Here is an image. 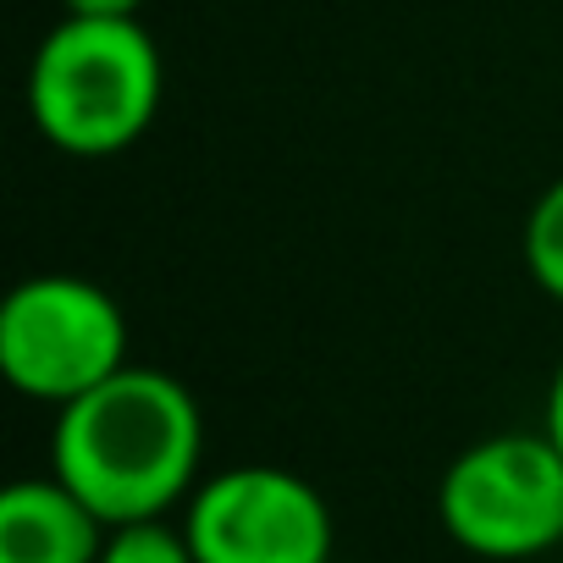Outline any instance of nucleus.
<instances>
[{
    "mask_svg": "<svg viewBox=\"0 0 563 563\" xmlns=\"http://www.w3.org/2000/svg\"><path fill=\"white\" fill-rule=\"evenodd\" d=\"M199 453V404L155 365H122L84 398L62 404L51 437L56 475L106 525L166 519L183 497H194Z\"/></svg>",
    "mask_w": 563,
    "mask_h": 563,
    "instance_id": "nucleus-1",
    "label": "nucleus"
},
{
    "mask_svg": "<svg viewBox=\"0 0 563 563\" xmlns=\"http://www.w3.org/2000/svg\"><path fill=\"white\" fill-rule=\"evenodd\" d=\"M161 111V51L139 18H73L29 67V117L67 155H117Z\"/></svg>",
    "mask_w": 563,
    "mask_h": 563,
    "instance_id": "nucleus-2",
    "label": "nucleus"
},
{
    "mask_svg": "<svg viewBox=\"0 0 563 563\" xmlns=\"http://www.w3.org/2000/svg\"><path fill=\"white\" fill-rule=\"evenodd\" d=\"M437 514L475 558H541L563 547V453L547 431H497L448 464Z\"/></svg>",
    "mask_w": 563,
    "mask_h": 563,
    "instance_id": "nucleus-3",
    "label": "nucleus"
},
{
    "mask_svg": "<svg viewBox=\"0 0 563 563\" xmlns=\"http://www.w3.org/2000/svg\"><path fill=\"white\" fill-rule=\"evenodd\" d=\"M128 365V316L84 276H29L0 305V371L34 404H73Z\"/></svg>",
    "mask_w": 563,
    "mask_h": 563,
    "instance_id": "nucleus-4",
    "label": "nucleus"
},
{
    "mask_svg": "<svg viewBox=\"0 0 563 563\" xmlns=\"http://www.w3.org/2000/svg\"><path fill=\"white\" fill-rule=\"evenodd\" d=\"M199 563H327L332 508L327 497L276 464H232L194 486L183 514Z\"/></svg>",
    "mask_w": 563,
    "mask_h": 563,
    "instance_id": "nucleus-5",
    "label": "nucleus"
},
{
    "mask_svg": "<svg viewBox=\"0 0 563 563\" xmlns=\"http://www.w3.org/2000/svg\"><path fill=\"white\" fill-rule=\"evenodd\" d=\"M111 525L62 481H12L0 492V563H100Z\"/></svg>",
    "mask_w": 563,
    "mask_h": 563,
    "instance_id": "nucleus-6",
    "label": "nucleus"
},
{
    "mask_svg": "<svg viewBox=\"0 0 563 563\" xmlns=\"http://www.w3.org/2000/svg\"><path fill=\"white\" fill-rule=\"evenodd\" d=\"M525 265L536 276V288L563 305V177L525 216Z\"/></svg>",
    "mask_w": 563,
    "mask_h": 563,
    "instance_id": "nucleus-7",
    "label": "nucleus"
},
{
    "mask_svg": "<svg viewBox=\"0 0 563 563\" xmlns=\"http://www.w3.org/2000/svg\"><path fill=\"white\" fill-rule=\"evenodd\" d=\"M100 563H199L188 547V530L166 525V519H133V525H111Z\"/></svg>",
    "mask_w": 563,
    "mask_h": 563,
    "instance_id": "nucleus-8",
    "label": "nucleus"
},
{
    "mask_svg": "<svg viewBox=\"0 0 563 563\" xmlns=\"http://www.w3.org/2000/svg\"><path fill=\"white\" fill-rule=\"evenodd\" d=\"M73 18H139L144 0H62Z\"/></svg>",
    "mask_w": 563,
    "mask_h": 563,
    "instance_id": "nucleus-9",
    "label": "nucleus"
},
{
    "mask_svg": "<svg viewBox=\"0 0 563 563\" xmlns=\"http://www.w3.org/2000/svg\"><path fill=\"white\" fill-rule=\"evenodd\" d=\"M547 437H552V448L563 453V360H558V371H552V387H547V426H541Z\"/></svg>",
    "mask_w": 563,
    "mask_h": 563,
    "instance_id": "nucleus-10",
    "label": "nucleus"
}]
</instances>
